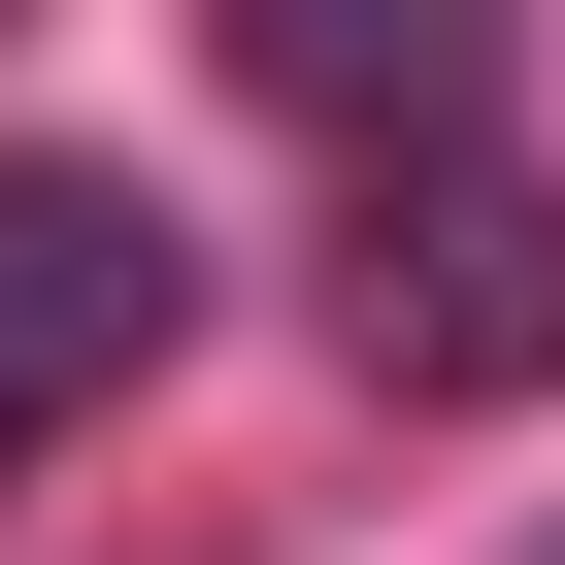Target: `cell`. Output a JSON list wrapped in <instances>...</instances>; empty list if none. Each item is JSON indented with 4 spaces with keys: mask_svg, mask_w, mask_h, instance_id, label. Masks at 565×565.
<instances>
[{
    "mask_svg": "<svg viewBox=\"0 0 565 565\" xmlns=\"http://www.w3.org/2000/svg\"><path fill=\"white\" fill-rule=\"evenodd\" d=\"M200 333V266H167V200L134 167H0V433H67V399H134Z\"/></svg>",
    "mask_w": 565,
    "mask_h": 565,
    "instance_id": "obj_3",
    "label": "cell"
},
{
    "mask_svg": "<svg viewBox=\"0 0 565 565\" xmlns=\"http://www.w3.org/2000/svg\"><path fill=\"white\" fill-rule=\"evenodd\" d=\"M200 34H233V100L366 134V200H399V167H499V67H532V0H200Z\"/></svg>",
    "mask_w": 565,
    "mask_h": 565,
    "instance_id": "obj_2",
    "label": "cell"
},
{
    "mask_svg": "<svg viewBox=\"0 0 565 565\" xmlns=\"http://www.w3.org/2000/svg\"><path fill=\"white\" fill-rule=\"evenodd\" d=\"M0 466H34V433H0Z\"/></svg>",
    "mask_w": 565,
    "mask_h": 565,
    "instance_id": "obj_4",
    "label": "cell"
},
{
    "mask_svg": "<svg viewBox=\"0 0 565 565\" xmlns=\"http://www.w3.org/2000/svg\"><path fill=\"white\" fill-rule=\"evenodd\" d=\"M333 366H366V399H532V366H565V200H532V167H399V200L333 233Z\"/></svg>",
    "mask_w": 565,
    "mask_h": 565,
    "instance_id": "obj_1",
    "label": "cell"
}]
</instances>
